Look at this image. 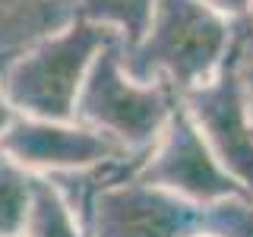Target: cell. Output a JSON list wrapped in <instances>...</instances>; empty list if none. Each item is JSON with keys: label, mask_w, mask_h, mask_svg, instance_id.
<instances>
[{"label": "cell", "mask_w": 253, "mask_h": 237, "mask_svg": "<svg viewBox=\"0 0 253 237\" xmlns=\"http://www.w3.org/2000/svg\"><path fill=\"white\" fill-rule=\"evenodd\" d=\"M196 237H215V234H212V231H203V234H196Z\"/></svg>", "instance_id": "cell-16"}, {"label": "cell", "mask_w": 253, "mask_h": 237, "mask_svg": "<svg viewBox=\"0 0 253 237\" xmlns=\"http://www.w3.org/2000/svg\"><path fill=\"white\" fill-rule=\"evenodd\" d=\"M139 158L142 161L136 164L133 177L155 184V187H165L190 202L212 205V202L225 199V196L244 193L237 187V180L218 164L209 142L203 139L200 126L193 123V117L187 114V108L180 101L174 108V114L168 117L165 130L158 133V139Z\"/></svg>", "instance_id": "cell-5"}, {"label": "cell", "mask_w": 253, "mask_h": 237, "mask_svg": "<svg viewBox=\"0 0 253 237\" xmlns=\"http://www.w3.org/2000/svg\"><path fill=\"white\" fill-rule=\"evenodd\" d=\"M0 149L19 161L29 174H76L101 171L108 164L133 158L117 139L95 126L76 120H47V117L16 114L0 136Z\"/></svg>", "instance_id": "cell-6"}, {"label": "cell", "mask_w": 253, "mask_h": 237, "mask_svg": "<svg viewBox=\"0 0 253 237\" xmlns=\"http://www.w3.org/2000/svg\"><path fill=\"white\" fill-rule=\"evenodd\" d=\"M114 41H121L114 29L76 16L13 54L0 67V89L16 114L70 120L92 60Z\"/></svg>", "instance_id": "cell-2"}, {"label": "cell", "mask_w": 253, "mask_h": 237, "mask_svg": "<svg viewBox=\"0 0 253 237\" xmlns=\"http://www.w3.org/2000/svg\"><path fill=\"white\" fill-rule=\"evenodd\" d=\"M180 105L200 126L218 164L253 199V114L231 54L215 79L180 95Z\"/></svg>", "instance_id": "cell-7"}, {"label": "cell", "mask_w": 253, "mask_h": 237, "mask_svg": "<svg viewBox=\"0 0 253 237\" xmlns=\"http://www.w3.org/2000/svg\"><path fill=\"white\" fill-rule=\"evenodd\" d=\"M22 237H89L83 215L54 177L32 174V199L26 212Z\"/></svg>", "instance_id": "cell-9"}, {"label": "cell", "mask_w": 253, "mask_h": 237, "mask_svg": "<svg viewBox=\"0 0 253 237\" xmlns=\"http://www.w3.org/2000/svg\"><path fill=\"white\" fill-rule=\"evenodd\" d=\"M13 117H16V111H13V105H10V101H6L3 89H0V136H3V130L13 123Z\"/></svg>", "instance_id": "cell-15"}, {"label": "cell", "mask_w": 253, "mask_h": 237, "mask_svg": "<svg viewBox=\"0 0 253 237\" xmlns=\"http://www.w3.org/2000/svg\"><path fill=\"white\" fill-rule=\"evenodd\" d=\"M155 0H79V19L98 22L117 32L124 47H133L146 35Z\"/></svg>", "instance_id": "cell-10"}, {"label": "cell", "mask_w": 253, "mask_h": 237, "mask_svg": "<svg viewBox=\"0 0 253 237\" xmlns=\"http://www.w3.org/2000/svg\"><path fill=\"white\" fill-rule=\"evenodd\" d=\"M29 199H32V174L0 149V237H13L22 231Z\"/></svg>", "instance_id": "cell-11"}, {"label": "cell", "mask_w": 253, "mask_h": 237, "mask_svg": "<svg viewBox=\"0 0 253 237\" xmlns=\"http://www.w3.org/2000/svg\"><path fill=\"white\" fill-rule=\"evenodd\" d=\"M206 231L215 237H253V199L237 193L206 205Z\"/></svg>", "instance_id": "cell-12"}, {"label": "cell", "mask_w": 253, "mask_h": 237, "mask_svg": "<svg viewBox=\"0 0 253 237\" xmlns=\"http://www.w3.org/2000/svg\"><path fill=\"white\" fill-rule=\"evenodd\" d=\"M231 57H234V63H237V73H241V79H244L247 101H250V114H253V13L234 26Z\"/></svg>", "instance_id": "cell-13"}, {"label": "cell", "mask_w": 253, "mask_h": 237, "mask_svg": "<svg viewBox=\"0 0 253 237\" xmlns=\"http://www.w3.org/2000/svg\"><path fill=\"white\" fill-rule=\"evenodd\" d=\"M206 6H212L215 13H221L225 19L231 22H241L253 13V0H203Z\"/></svg>", "instance_id": "cell-14"}, {"label": "cell", "mask_w": 253, "mask_h": 237, "mask_svg": "<svg viewBox=\"0 0 253 237\" xmlns=\"http://www.w3.org/2000/svg\"><path fill=\"white\" fill-rule=\"evenodd\" d=\"M13 237H22V234H13Z\"/></svg>", "instance_id": "cell-17"}, {"label": "cell", "mask_w": 253, "mask_h": 237, "mask_svg": "<svg viewBox=\"0 0 253 237\" xmlns=\"http://www.w3.org/2000/svg\"><path fill=\"white\" fill-rule=\"evenodd\" d=\"M180 95L165 79H136L124 67V44L114 41L92 60L73 117L117 139L130 155L149 152Z\"/></svg>", "instance_id": "cell-3"}, {"label": "cell", "mask_w": 253, "mask_h": 237, "mask_svg": "<svg viewBox=\"0 0 253 237\" xmlns=\"http://www.w3.org/2000/svg\"><path fill=\"white\" fill-rule=\"evenodd\" d=\"M234 26L203 0H155L146 35L124 47V67L136 79H165L184 95L228 63Z\"/></svg>", "instance_id": "cell-1"}, {"label": "cell", "mask_w": 253, "mask_h": 237, "mask_svg": "<svg viewBox=\"0 0 253 237\" xmlns=\"http://www.w3.org/2000/svg\"><path fill=\"white\" fill-rule=\"evenodd\" d=\"M79 16V0H0V67Z\"/></svg>", "instance_id": "cell-8"}, {"label": "cell", "mask_w": 253, "mask_h": 237, "mask_svg": "<svg viewBox=\"0 0 253 237\" xmlns=\"http://www.w3.org/2000/svg\"><path fill=\"white\" fill-rule=\"evenodd\" d=\"M89 237H196L206 231V205L165 187L124 177L79 202Z\"/></svg>", "instance_id": "cell-4"}]
</instances>
